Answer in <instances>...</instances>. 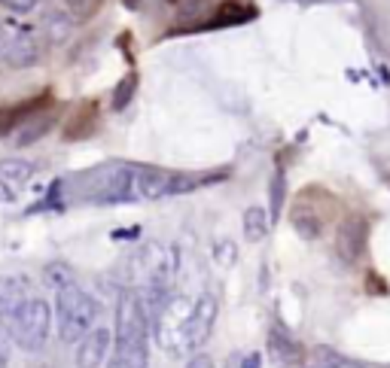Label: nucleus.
<instances>
[{"label":"nucleus","instance_id":"7ed1b4c3","mask_svg":"<svg viewBox=\"0 0 390 368\" xmlns=\"http://www.w3.org/2000/svg\"><path fill=\"white\" fill-rule=\"evenodd\" d=\"M101 314L98 302L91 298L83 286H64L55 290V329H59V341L61 344H79L91 329Z\"/></svg>","mask_w":390,"mask_h":368},{"label":"nucleus","instance_id":"f257e3e1","mask_svg":"<svg viewBox=\"0 0 390 368\" xmlns=\"http://www.w3.org/2000/svg\"><path fill=\"white\" fill-rule=\"evenodd\" d=\"M146 362H150V317L141 292L125 290L116 302L110 368H146Z\"/></svg>","mask_w":390,"mask_h":368},{"label":"nucleus","instance_id":"b1692460","mask_svg":"<svg viewBox=\"0 0 390 368\" xmlns=\"http://www.w3.org/2000/svg\"><path fill=\"white\" fill-rule=\"evenodd\" d=\"M9 332L4 326V320H0V368H6V359H9Z\"/></svg>","mask_w":390,"mask_h":368},{"label":"nucleus","instance_id":"423d86ee","mask_svg":"<svg viewBox=\"0 0 390 368\" xmlns=\"http://www.w3.org/2000/svg\"><path fill=\"white\" fill-rule=\"evenodd\" d=\"M0 61L13 71H25L40 61V43L37 34L28 25H4L0 28Z\"/></svg>","mask_w":390,"mask_h":368},{"label":"nucleus","instance_id":"9d476101","mask_svg":"<svg viewBox=\"0 0 390 368\" xmlns=\"http://www.w3.org/2000/svg\"><path fill=\"white\" fill-rule=\"evenodd\" d=\"M110 353V332L91 329L89 335L76 344V368H101Z\"/></svg>","mask_w":390,"mask_h":368},{"label":"nucleus","instance_id":"f03ea898","mask_svg":"<svg viewBox=\"0 0 390 368\" xmlns=\"http://www.w3.org/2000/svg\"><path fill=\"white\" fill-rule=\"evenodd\" d=\"M76 201L89 204H131L134 201V165L104 162L64 183Z\"/></svg>","mask_w":390,"mask_h":368},{"label":"nucleus","instance_id":"f8f14e48","mask_svg":"<svg viewBox=\"0 0 390 368\" xmlns=\"http://www.w3.org/2000/svg\"><path fill=\"white\" fill-rule=\"evenodd\" d=\"M290 220L296 225V232H299V237H305V240H317L320 235H324V220H320L311 207L305 204V198H302V204L293 207Z\"/></svg>","mask_w":390,"mask_h":368},{"label":"nucleus","instance_id":"6e6552de","mask_svg":"<svg viewBox=\"0 0 390 368\" xmlns=\"http://www.w3.org/2000/svg\"><path fill=\"white\" fill-rule=\"evenodd\" d=\"M366 244H369V223L363 216H345L336 232V252L345 265H354V262L363 259Z\"/></svg>","mask_w":390,"mask_h":368},{"label":"nucleus","instance_id":"393cba45","mask_svg":"<svg viewBox=\"0 0 390 368\" xmlns=\"http://www.w3.org/2000/svg\"><path fill=\"white\" fill-rule=\"evenodd\" d=\"M238 368H262V356L259 353H244L238 359Z\"/></svg>","mask_w":390,"mask_h":368},{"label":"nucleus","instance_id":"39448f33","mask_svg":"<svg viewBox=\"0 0 390 368\" xmlns=\"http://www.w3.org/2000/svg\"><path fill=\"white\" fill-rule=\"evenodd\" d=\"M192 305L186 295H171L162 305V310H156L150 317V329L159 341V347H165L168 353H183V329H186V320L192 314Z\"/></svg>","mask_w":390,"mask_h":368},{"label":"nucleus","instance_id":"a878e982","mask_svg":"<svg viewBox=\"0 0 390 368\" xmlns=\"http://www.w3.org/2000/svg\"><path fill=\"white\" fill-rule=\"evenodd\" d=\"M13 201H16V189L0 177V204H13Z\"/></svg>","mask_w":390,"mask_h":368},{"label":"nucleus","instance_id":"9b49d317","mask_svg":"<svg viewBox=\"0 0 390 368\" xmlns=\"http://www.w3.org/2000/svg\"><path fill=\"white\" fill-rule=\"evenodd\" d=\"M28 298H34L31 280L21 277V274H4V277H0V320L13 317Z\"/></svg>","mask_w":390,"mask_h":368},{"label":"nucleus","instance_id":"4468645a","mask_svg":"<svg viewBox=\"0 0 390 368\" xmlns=\"http://www.w3.org/2000/svg\"><path fill=\"white\" fill-rule=\"evenodd\" d=\"M269 232H271V216L266 207H259V204L247 207L244 210V237L250 244H259V240L269 237Z\"/></svg>","mask_w":390,"mask_h":368},{"label":"nucleus","instance_id":"412c9836","mask_svg":"<svg viewBox=\"0 0 390 368\" xmlns=\"http://www.w3.org/2000/svg\"><path fill=\"white\" fill-rule=\"evenodd\" d=\"M64 4H67V9H71V16L76 21H86L89 16H95V9H98L101 0H64Z\"/></svg>","mask_w":390,"mask_h":368},{"label":"nucleus","instance_id":"20e7f679","mask_svg":"<svg viewBox=\"0 0 390 368\" xmlns=\"http://www.w3.org/2000/svg\"><path fill=\"white\" fill-rule=\"evenodd\" d=\"M52 307L46 298H28L25 305H21L13 317L4 320V326L9 332V338L19 350L25 353H40L46 347V341H49V332H52Z\"/></svg>","mask_w":390,"mask_h":368},{"label":"nucleus","instance_id":"5701e85b","mask_svg":"<svg viewBox=\"0 0 390 368\" xmlns=\"http://www.w3.org/2000/svg\"><path fill=\"white\" fill-rule=\"evenodd\" d=\"M216 259H220L223 265H232V262L238 259V252H235V244H232V240H220V244H216Z\"/></svg>","mask_w":390,"mask_h":368},{"label":"nucleus","instance_id":"f3484780","mask_svg":"<svg viewBox=\"0 0 390 368\" xmlns=\"http://www.w3.org/2000/svg\"><path fill=\"white\" fill-rule=\"evenodd\" d=\"M269 216H271V223H278L281 220V210H284V198H286V177H284V170H278V174L271 177L269 183Z\"/></svg>","mask_w":390,"mask_h":368},{"label":"nucleus","instance_id":"0eeeda50","mask_svg":"<svg viewBox=\"0 0 390 368\" xmlns=\"http://www.w3.org/2000/svg\"><path fill=\"white\" fill-rule=\"evenodd\" d=\"M216 295L214 292H201L192 305V314L186 320V329H183V353H199L204 344H208L214 323H216Z\"/></svg>","mask_w":390,"mask_h":368},{"label":"nucleus","instance_id":"c85d7f7f","mask_svg":"<svg viewBox=\"0 0 390 368\" xmlns=\"http://www.w3.org/2000/svg\"><path fill=\"white\" fill-rule=\"evenodd\" d=\"M305 368H317V365H305Z\"/></svg>","mask_w":390,"mask_h":368},{"label":"nucleus","instance_id":"2eb2a0df","mask_svg":"<svg viewBox=\"0 0 390 368\" xmlns=\"http://www.w3.org/2000/svg\"><path fill=\"white\" fill-rule=\"evenodd\" d=\"M52 125H55V116H52V113H43V116H31V119L16 131V146H31V143H37L40 137H46V134L52 131Z\"/></svg>","mask_w":390,"mask_h":368},{"label":"nucleus","instance_id":"4be33fe9","mask_svg":"<svg viewBox=\"0 0 390 368\" xmlns=\"http://www.w3.org/2000/svg\"><path fill=\"white\" fill-rule=\"evenodd\" d=\"M0 6L9 9V13L16 16H28L34 6H37V0H0Z\"/></svg>","mask_w":390,"mask_h":368},{"label":"nucleus","instance_id":"6ab92c4d","mask_svg":"<svg viewBox=\"0 0 390 368\" xmlns=\"http://www.w3.org/2000/svg\"><path fill=\"white\" fill-rule=\"evenodd\" d=\"M71 28H74V19L71 16H61V13H49L46 16V34H49L52 43H64L71 37Z\"/></svg>","mask_w":390,"mask_h":368},{"label":"nucleus","instance_id":"a211bd4d","mask_svg":"<svg viewBox=\"0 0 390 368\" xmlns=\"http://www.w3.org/2000/svg\"><path fill=\"white\" fill-rule=\"evenodd\" d=\"M134 91H137V73L122 76V79H119V86L113 88V101H110V103H113V110L122 113V110L134 101Z\"/></svg>","mask_w":390,"mask_h":368},{"label":"nucleus","instance_id":"ddd939ff","mask_svg":"<svg viewBox=\"0 0 390 368\" xmlns=\"http://www.w3.org/2000/svg\"><path fill=\"white\" fill-rule=\"evenodd\" d=\"M256 16V9L250 4H232V0H223L216 16L208 21L204 28H226V25H241V21H250Z\"/></svg>","mask_w":390,"mask_h":368},{"label":"nucleus","instance_id":"dca6fc26","mask_svg":"<svg viewBox=\"0 0 390 368\" xmlns=\"http://www.w3.org/2000/svg\"><path fill=\"white\" fill-rule=\"evenodd\" d=\"M0 177H4L9 186H25L34 177V165L25 162V158H4V162H0Z\"/></svg>","mask_w":390,"mask_h":368},{"label":"nucleus","instance_id":"1a4fd4ad","mask_svg":"<svg viewBox=\"0 0 390 368\" xmlns=\"http://www.w3.org/2000/svg\"><path fill=\"white\" fill-rule=\"evenodd\" d=\"M269 353L278 362V368H299L305 365V347L299 338H293L281 323H274L269 332Z\"/></svg>","mask_w":390,"mask_h":368},{"label":"nucleus","instance_id":"aec40b11","mask_svg":"<svg viewBox=\"0 0 390 368\" xmlns=\"http://www.w3.org/2000/svg\"><path fill=\"white\" fill-rule=\"evenodd\" d=\"M46 280H49L55 290H64V286L74 283V271L67 265H49V268H46Z\"/></svg>","mask_w":390,"mask_h":368},{"label":"nucleus","instance_id":"bb28decb","mask_svg":"<svg viewBox=\"0 0 390 368\" xmlns=\"http://www.w3.org/2000/svg\"><path fill=\"white\" fill-rule=\"evenodd\" d=\"M186 368H214V359H211V356H204V353H195L192 359L186 362Z\"/></svg>","mask_w":390,"mask_h":368},{"label":"nucleus","instance_id":"cd10ccee","mask_svg":"<svg viewBox=\"0 0 390 368\" xmlns=\"http://www.w3.org/2000/svg\"><path fill=\"white\" fill-rule=\"evenodd\" d=\"M336 368H366V365H360V362H354V359H341Z\"/></svg>","mask_w":390,"mask_h":368}]
</instances>
